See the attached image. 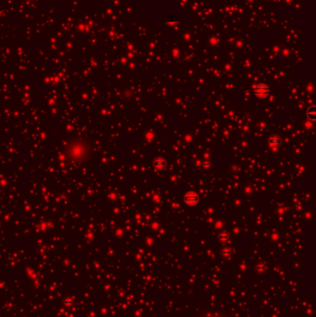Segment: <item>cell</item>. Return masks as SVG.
<instances>
[{
    "label": "cell",
    "mask_w": 316,
    "mask_h": 317,
    "mask_svg": "<svg viewBox=\"0 0 316 317\" xmlns=\"http://www.w3.org/2000/svg\"><path fill=\"white\" fill-rule=\"evenodd\" d=\"M219 238H220V240H222V241L225 242V241H227V240H228V238H229V236H228V234H227V233H225V232H222V233H221V234H220V236H219Z\"/></svg>",
    "instance_id": "obj_7"
},
{
    "label": "cell",
    "mask_w": 316,
    "mask_h": 317,
    "mask_svg": "<svg viewBox=\"0 0 316 317\" xmlns=\"http://www.w3.org/2000/svg\"><path fill=\"white\" fill-rule=\"evenodd\" d=\"M232 254V251L230 250L229 248H224L223 250L222 251V255L223 257H229Z\"/></svg>",
    "instance_id": "obj_6"
},
{
    "label": "cell",
    "mask_w": 316,
    "mask_h": 317,
    "mask_svg": "<svg viewBox=\"0 0 316 317\" xmlns=\"http://www.w3.org/2000/svg\"><path fill=\"white\" fill-rule=\"evenodd\" d=\"M269 143L273 148H277V147H279L281 145L282 140H281V138L278 137V135H274V137H272L270 138Z\"/></svg>",
    "instance_id": "obj_4"
},
{
    "label": "cell",
    "mask_w": 316,
    "mask_h": 317,
    "mask_svg": "<svg viewBox=\"0 0 316 317\" xmlns=\"http://www.w3.org/2000/svg\"><path fill=\"white\" fill-rule=\"evenodd\" d=\"M184 201L186 203L187 205L194 206L198 203L199 198H198V195L196 194L195 192H188L184 196Z\"/></svg>",
    "instance_id": "obj_2"
},
{
    "label": "cell",
    "mask_w": 316,
    "mask_h": 317,
    "mask_svg": "<svg viewBox=\"0 0 316 317\" xmlns=\"http://www.w3.org/2000/svg\"><path fill=\"white\" fill-rule=\"evenodd\" d=\"M269 87L264 84H260L259 85H257L254 89V94L257 98H264L269 95Z\"/></svg>",
    "instance_id": "obj_1"
},
{
    "label": "cell",
    "mask_w": 316,
    "mask_h": 317,
    "mask_svg": "<svg viewBox=\"0 0 316 317\" xmlns=\"http://www.w3.org/2000/svg\"><path fill=\"white\" fill-rule=\"evenodd\" d=\"M210 166V162H203V167H206V168H208Z\"/></svg>",
    "instance_id": "obj_9"
},
{
    "label": "cell",
    "mask_w": 316,
    "mask_h": 317,
    "mask_svg": "<svg viewBox=\"0 0 316 317\" xmlns=\"http://www.w3.org/2000/svg\"><path fill=\"white\" fill-rule=\"evenodd\" d=\"M307 117L312 122L314 121V119H315V108L314 107H310L307 109Z\"/></svg>",
    "instance_id": "obj_5"
},
{
    "label": "cell",
    "mask_w": 316,
    "mask_h": 317,
    "mask_svg": "<svg viewBox=\"0 0 316 317\" xmlns=\"http://www.w3.org/2000/svg\"><path fill=\"white\" fill-rule=\"evenodd\" d=\"M154 166L156 169H159V170H162L163 168H165L166 166V161L165 158H162V157H158L155 158L154 161Z\"/></svg>",
    "instance_id": "obj_3"
},
{
    "label": "cell",
    "mask_w": 316,
    "mask_h": 317,
    "mask_svg": "<svg viewBox=\"0 0 316 317\" xmlns=\"http://www.w3.org/2000/svg\"><path fill=\"white\" fill-rule=\"evenodd\" d=\"M256 270L259 272V273H262V272L265 270V266L263 264H258V266L256 267Z\"/></svg>",
    "instance_id": "obj_8"
}]
</instances>
